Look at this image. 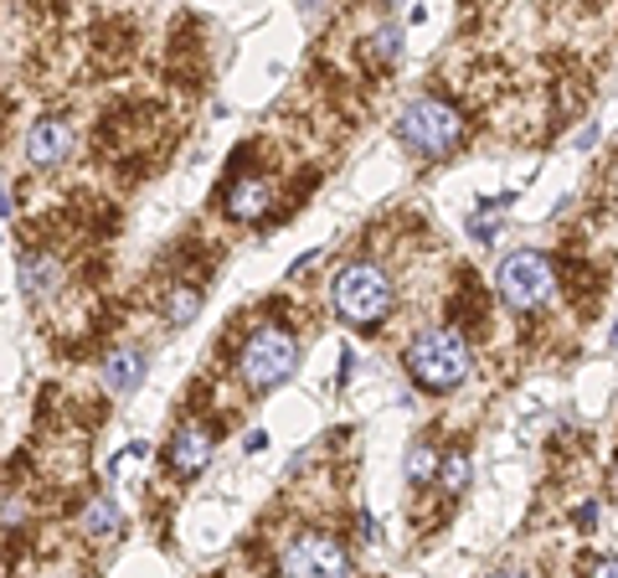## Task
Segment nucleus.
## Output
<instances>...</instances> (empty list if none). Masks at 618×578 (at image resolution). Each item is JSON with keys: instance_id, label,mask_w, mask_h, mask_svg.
I'll use <instances>...</instances> for the list:
<instances>
[{"instance_id": "1", "label": "nucleus", "mask_w": 618, "mask_h": 578, "mask_svg": "<svg viewBox=\"0 0 618 578\" xmlns=\"http://www.w3.org/2000/svg\"><path fill=\"white\" fill-rule=\"evenodd\" d=\"M330 299H335V316L346 320V325L371 331V325H382V320L392 316V305H397V284H392V274H386L382 263L356 259V263H346V269L335 274Z\"/></svg>"}, {"instance_id": "2", "label": "nucleus", "mask_w": 618, "mask_h": 578, "mask_svg": "<svg viewBox=\"0 0 618 578\" xmlns=\"http://www.w3.org/2000/svg\"><path fill=\"white\" fill-rule=\"evenodd\" d=\"M237 372L248 382L252 393H273V388H284V382L299 372V341H294L289 325H258L248 341H243V357H237Z\"/></svg>"}, {"instance_id": "3", "label": "nucleus", "mask_w": 618, "mask_h": 578, "mask_svg": "<svg viewBox=\"0 0 618 578\" xmlns=\"http://www.w3.org/2000/svg\"><path fill=\"white\" fill-rule=\"evenodd\" d=\"M407 372H412V382L428 388V393H454V388L469 378V346H464L459 331L433 325L423 336H412V346H407Z\"/></svg>"}, {"instance_id": "4", "label": "nucleus", "mask_w": 618, "mask_h": 578, "mask_svg": "<svg viewBox=\"0 0 618 578\" xmlns=\"http://www.w3.org/2000/svg\"><path fill=\"white\" fill-rule=\"evenodd\" d=\"M397 140L428 160H444L448 150L464 140V114L448 99L423 94V99H412L403 114H397Z\"/></svg>"}, {"instance_id": "5", "label": "nucleus", "mask_w": 618, "mask_h": 578, "mask_svg": "<svg viewBox=\"0 0 618 578\" xmlns=\"http://www.w3.org/2000/svg\"><path fill=\"white\" fill-rule=\"evenodd\" d=\"M495 290H500V299L510 310H541L546 299L557 295V269H552V259L536 254V248H516V254L500 263Z\"/></svg>"}, {"instance_id": "6", "label": "nucleus", "mask_w": 618, "mask_h": 578, "mask_svg": "<svg viewBox=\"0 0 618 578\" xmlns=\"http://www.w3.org/2000/svg\"><path fill=\"white\" fill-rule=\"evenodd\" d=\"M346 568H350L346 548L325 538V532H305L284 553V578H346Z\"/></svg>"}, {"instance_id": "7", "label": "nucleus", "mask_w": 618, "mask_h": 578, "mask_svg": "<svg viewBox=\"0 0 618 578\" xmlns=\"http://www.w3.org/2000/svg\"><path fill=\"white\" fill-rule=\"evenodd\" d=\"M21 150H26V160H32L37 171H58L77 150V124L62 120V114H47V120H37L26 130V145H21Z\"/></svg>"}, {"instance_id": "8", "label": "nucleus", "mask_w": 618, "mask_h": 578, "mask_svg": "<svg viewBox=\"0 0 618 578\" xmlns=\"http://www.w3.org/2000/svg\"><path fill=\"white\" fill-rule=\"evenodd\" d=\"M217 455V439L207 423H181L171 434V444H165V465H171L175 476H201L207 470V459Z\"/></svg>"}, {"instance_id": "9", "label": "nucleus", "mask_w": 618, "mask_h": 578, "mask_svg": "<svg viewBox=\"0 0 618 578\" xmlns=\"http://www.w3.org/2000/svg\"><path fill=\"white\" fill-rule=\"evenodd\" d=\"M145 372H150V357L139 346H119V352L103 357V393L109 398H129L139 382H145Z\"/></svg>"}, {"instance_id": "10", "label": "nucleus", "mask_w": 618, "mask_h": 578, "mask_svg": "<svg viewBox=\"0 0 618 578\" xmlns=\"http://www.w3.org/2000/svg\"><path fill=\"white\" fill-rule=\"evenodd\" d=\"M222 201H227V212L237 222H252V218H263V212L273 207V186H269V176H237Z\"/></svg>"}, {"instance_id": "11", "label": "nucleus", "mask_w": 618, "mask_h": 578, "mask_svg": "<svg viewBox=\"0 0 618 578\" xmlns=\"http://www.w3.org/2000/svg\"><path fill=\"white\" fill-rule=\"evenodd\" d=\"M21 290H26V299H52L62 290V263L52 254H26L21 259Z\"/></svg>"}, {"instance_id": "12", "label": "nucleus", "mask_w": 618, "mask_h": 578, "mask_svg": "<svg viewBox=\"0 0 618 578\" xmlns=\"http://www.w3.org/2000/svg\"><path fill=\"white\" fill-rule=\"evenodd\" d=\"M124 532V512H119L114 496H94L88 501V512H83V538L94 542H114Z\"/></svg>"}, {"instance_id": "13", "label": "nucleus", "mask_w": 618, "mask_h": 578, "mask_svg": "<svg viewBox=\"0 0 618 578\" xmlns=\"http://www.w3.org/2000/svg\"><path fill=\"white\" fill-rule=\"evenodd\" d=\"M469 476H474V459H469V450H448V455L438 459V480H444L448 496H464Z\"/></svg>"}, {"instance_id": "14", "label": "nucleus", "mask_w": 618, "mask_h": 578, "mask_svg": "<svg viewBox=\"0 0 618 578\" xmlns=\"http://www.w3.org/2000/svg\"><path fill=\"white\" fill-rule=\"evenodd\" d=\"M438 450H433V444H428V439H412V450H407V480H412V485H428V480L438 476Z\"/></svg>"}, {"instance_id": "15", "label": "nucleus", "mask_w": 618, "mask_h": 578, "mask_svg": "<svg viewBox=\"0 0 618 578\" xmlns=\"http://www.w3.org/2000/svg\"><path fill=\"white\" fill-rule=\"evenodd\" d=\"M196 310H201V290H196V284H175L171 305H165V320H171V325H186V320H196Z\"/></svg>"}, {"instance_id": "16", "label": "nucleus", "mask_w": 618, "mask_h": 578, "mask_svg": "<svg viewBox=\"0 0 618 578\" xmlns=\"http://www.w3.org/2000/svg\"><path fill=\"white\" fill-rule=\"evenodd\" d=\"M371 41H376V58H397V52H403V32H397V26H382Z\"/></svg>"}, {"instance_id": "17", "label": "nucleus", "mask_w": 618, "mask_h": 578, "mask_svg": "<svg viewBox=\"0 0 618 578\" xmlns=\"http://www.w3.org/2000/svg\"><path fill=\"white\" fill-rule=\"evenodd\" d=\"M0 521H5V527H16V521H26V501L5 496V506H0Z\"/></svg>"}, {"instance_id": "18", "label": "nucleus", "mask_w": 618, "mask_h": 578, "mask_svg": "<svg viewBox=\"0 0 618 578\" xmlns=\"http://www.w3.org/2000/svg\"><path fill=\"white\" fill-rule=\"evenodd\" d=\"M593 578H618V558H603L598 568H593Z\"/></svg>"}, {"instance_id": "19", "label": "nucleus", "mask_w": 618, "mask_h": 578, "mask_svg": "<svg viewBox=\"0 0 618 578\" xmlns=\"http://www.w3.org/2000/svg\"><path fill=\"white\" fill-rule=\"evenodd\" d=\"M16 212V201H11V186H0V218H11Z\"/></svg>"}, {"instance_id": "20", "label": "nucleus", "mask_w": 618, "mask_h": 578, "mask_svg": "<svg viewBox=\"0 0 618 578\" xmlns=\"http://www.w3.org/2000/svg\"><path fill=\"white\" fill-rule=\"evenodd\" d=\"M495 578H531V574H526V568H500Z\"/></svg>"}]
</instances>
